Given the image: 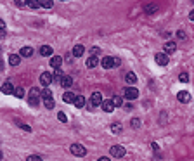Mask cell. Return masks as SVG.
I'll return each instance as SVG.
<instances>
[{"instance_id": "obj_1", "label": "cell", "mask_w": 194, "mask_h": 161, "mask_svg": "<svg viewBox=\"0 0 194 161\" xmlns=\"http://www.w3.org/2000/svg\"><path fill=\"white\" fill-rule=\"evenodd\" d=\"M102 68L104 70H109V68H116V66H120V59L118 57H111V56H106L104 59L101 61Z\"/></svg>"}, {"instance_id": "obj_2", "label": "cell", "mask_w": 194, "mask_h": 161, "mask_svg": "<svg viewBox=\"0 0 194 161\" xmlns=\"http://www.w3.org/2000/svg\"><path fill=\"white\" fill-rule=\"evenodd\" d=\"M71 154H75V156H82L83 158L87 154V149L82 146V144H73L71 146Z\"/></svg>"}, {"instance_id": "obj_3", "label": "cell", "mask_w": 194, "mask_h": 161, "mask_svg": "<svg viewBox=\"0 0 194 161\" xmlns=\"http://www.w3.org/2000/svg\"><path fill=\"white\" fill-rule=\"evenodd\" d=\"M111 156L113 158H123L125 156V147L123 146H113V147L109 149Z\"/></svg>"}, {"instance_id": "obj_4", "label": "cell", "mask_w": 194, "mask_h": 161, "mask_svg": "<svg viewBox=\"0 0 194 161\" xmlns=\"http://www.w3.org/2000/svg\"><path fill=\"white\" fill-rule=\"evenodd\" d=\"M137 97H139V90H137V88H133V87L125 88V99L133 100V99H137Z\"/></svg>"}, {"instance_id": "obj_5", "label": "cell", "mask_w": 194, "mask_h": 161, "mask_svg": "<svg viewBox=\"0 0 194 161\" xmlns=\"http://www.w3.org/2000/svg\"><path fill=\"white\" fill-rule=\"evenodd\" d=\"M52 82H54V78H52V74H50V73H42V76H40V83H42L44 87H48Z\"/></svg>"}, {"instance_id": "obj_6", "label": "cell", "mask_w": 194, "mask_h": 161, "mask_svg": "<svg viewBox=\"0 0 194 161\" xmlns=\"http://www.w3.org/2000/svg\"><path fill=\"white\" fill-rule=\"evenodd\" d=\"M40 97H42V90H38L36 87L30 88V94H28V99H30V100H38Z\"/></svg>"}, {"instance_id": "obj_7", "label": "cell", "mask_w": 194, "mask_h": 161, "mask_svg": "<svg viewBox=\"0 0 194 161\" xmlns=\"http://www.w3.org/2000/svg\"><path fill=\"white\" fill-rule=\"evenodd\" d=\"M101 108H102V111H104V113H113L115 104H113V100H102Z\"/></svg>"}, {"instance_id": "obj_8", "label": "cell", "mask_w": 194, "mask_h": 161, "mask_svg": "<svg viewBox=\"0 0 194 161\" xmlns=\"http://www.w3.org/2000/svg\"><path fill=\"white\" fill-rule=\"evenodd\" d=\"M62 100H64V102H68V104H75L76 95L73 94V92H64V94H62Z\"/></svg>"}, {"instance_id": "obj_9", "label": "cell", "mask_w": 194, "mask_h": 161, "mask_svg": "<svg viewBox=\"0 0 194 161\" xmlns=\"http://www.w3.org/2000/svg\"><path fill=\"white\" fill-rule=\"evenodd\" d=\"M90 102H92L94 106H101V104H102V95H101V92H94L92 97H90Z\"/></svg>"}, {"instance_id": "obj_10", "label": "cell", "mask_w": 194, "mask_h": 161, "mask_svg": "<svg viewBox=\"0 0 194 161\" xmlns=\"http://www.w3.org/2000/svg\"><path fill=\"white\" fill-rule=\"evenodd\" d=\"M163 49H165V54H167V56H168V54H173L177 50V44H175V42H167Z\"/></svg>"}, {"instance_id": "obj_11", "label": "cell", "mask_w": 194, "mask_h": 161, "mask_svg": "<svg viewBox=\"0 0 194 161\" xmlns=\"http://www.w3.org/2000/svg\"><path fill=\"white\" fill-rule=\"evenodd\" d=\"M62 64V57L61 56H54L52 59H50V66H52L54 70H59Z\"/></svg>"}, {"instance_id": "obj_12", "label": "cell", "mask_w": 194, "mask_h": 161, "mask_svg": "<svg viewBox=\"0 0 194 161\" xmlns=\"http://www.w3.org/2000/svg\"><path fill=\"white\" fill-rule=\"evenodd\" d=\"M0 90L4 92V94H14V90H16V88H14V85H12L11 82H5L4 85L0 87Z\"/></svg>"}, {"instance_id": "obj_13", "label": "cell", "mask_w": 194, "mask_h": 161, "mask_svg": "<svg viewBox=\"0 0 194 161\" xmlns=\"http://www.w3.org/2000/svg\"><path fill=\"white\" fill-rule=\"evenodd\" d=\"M156 62H158L159 66H167L168 64V56L167 54H156Z\"/></svg>"}, {"instance_id": "obj_14", "label": "cell", "mask_w": 194, "mask_h": 161, "mask_svg": "<svg viewBox=\"0 0 194 161\" xmlns=\"http://www.w3.org/2000/svg\"><path fill=\"white\" fill-rule=\"evenodd\" d=\"M177 99L180 100V102H189V100H191V95H189L185 90H180L179 94H177Z\"/></svg>"}, {"instance_id": "obj_15", "label": "cell", "mask_w": 194, "mask_h": 161, "mask_svg": "<svg viewBox=\"0 0 194 161\" xmlns=\"http://www.w3.org/2000/svg\"><path fill=\"white\" fill-rule=\"evenodd\" d=\"M83 52H85L83 45H75V47H73V56H75V57H82V56H83Z\"/></svg>"}, {"instance_id": "obj_16", "label": "cell", "mask_w": 194, "mask_h": 161, "mask_svg": "<svg viewBox=\"0 0 194 161\" xmlns=\"http://www.w3.org/2000/svg\"><path fill=\"white\" fill-rule=\"evenodd\" d=\"M9 62L12 66H18L19 62H21V56H19V54H11V56H9Z\"/></svg>"}, {"instance_id": "obj_17", "label": "cell", "mask_w": 194, "mask_h": 161, "mask_svg": "<svg viewBox=\"0 0 194 161\" xmlns=\"http://www.w3.org/2000/svg\"><path fill=\"white\" fill-rule=\"evenodd\" d=\"M99 62H101V61H99V59H97L95 56H90V57L87 59V68H95V66L99 64Z\"/></svg>"}, {"instance_id": "obj_18", "label": "cell", "mask_w": 194, "mask_h": 161, "mask_svg": "<svg viewBox=\"0 0 194 161\" xmlns=\"http://www.w3.org/2000/svg\"><path fill=\"white\" fill-rule=\"evenodd\" d=\"M61 85L64 88H70L71 85H73V78L71 76H62V80H61Z\"/></svg>"}, {"instance_id": "obj_19", "label": "cell", "mask_w": 194, "mask_h": 161, "mask_svg": "<svg viewBox=\"0 0 194 161\" xmlns=\"http://www.w3.org/2000/svg\"><path fill=\"white\" fill-rule=\"evenodd\" d=\"M40 54L42 56H52V47L50 45H42L40 47Z\"/></svg>"}, {"instance_id": "obj_20", "label": "cell", "mask_w": 194, "mask_h": 161, "mask_svg": "<svg viewBox=\"0 0 194 161\" xmlns=\"http://www.w3.org/2000/svg\"><path fill=\"white\" fill-rule=\"evenodd\" d=\"M19 56H23V57H31V56H33V49H31V47H23L21 52H19Z\"/></svg>"}, {"instance_id": "obj_21", "label": "cell", "mask_w": 194, "mask_h": 161, "mask_svg": "<svg viewBox=\"0 0 194 161\" xmlns=\"http://www.w3.org/2000/svg\"><path fill=\"white\" fill-rule=\"evenodd\" d=\"M85 104H87L85 97H83V95H76V100H75V106H76V108H83Z\"/></svg>"}, {"instance_id": "obj_22", "label": "cell", "mask_w": 194, "mask_h": 161, "mask_svg": "<svg viewBox=\"0 0 194 161\" xmlns=\"http://www.w3.org/2000/svg\"><path fill=\"white\" fill-rule=\"evenodd\" d=\"M125 80H127V82L130 83V85H133V83L137 82V76H135V73H132V71H130V73H127V76H125Z\"/></svg>"}, {"instance_id": "obj_23", "label": "cell", "mask_w": 194, "mask_h": 161, "mask_svg": "<svg viewBox=\"0 0 194 161\" xmlns=\"http://www.w3.org/2000/svg\"><path fill=\"white\" fill-rule=\"evenodd\" d=\"M42 99H44V100L52 99V90H48V88H44V90H42Z\"/></svg>"}, {"instance_id": "obj_24", "label": "cell", "mask_w": 194, "mask_h": 161, "mask_svg": "<svg viewBox=\"0 0 194 161\" xmlns=\"http://www.w3.org/2000/svg\"><path fill=\"white\" fill-rule=\"evenodd\" d=\"M54 5L52 0H40V7H45V9H50Z\"/></svg>"}, {"instance_id": "obj_25", "label": "cell", "mask_w": 194, "mask_h": 161, "mask_svg": "<svg viewBox=\"0 0 194 161\" xmlns=\"http://www.w3.org/2000/svg\"><path fill=\"white\" fill-rule=\"evenodd\" d=\"M14 95L18 97V99H23V97H24V88H23V87H18L16 90H14Z\"/></svg>"}, {"instance_id": "obj_26", "label": "cell", "mask_w": 194, "mask_h": 161, "mask_svg": "<svg viewBox=\"0 0 194 161\" xmlns=\"http://www.w3.org/2000/svg\"><path fill=\"white\" fill-rule=\"evenodd\" d=\"M28 7H31V9H38L40 0H28Z\"/></svg>"}, {"instance_id": "obj_27", "label": "cell", "mask_w": 194, "mask_h": 161, "mask_svg": "<svg viewBox=\"0 0 194 161\" xmlns=\"http://www.w3.org/2000/svg\"><path fill=\"white\" fill-rule=\"evenodd\" d=\"M62 76H64V74H62L61 68H59V70H54V74H52L54 80H62Z\"/></svg>"}, {"instance_id": "obj_28", "label": "cell", "mask_w": 194, "mask_h": 161, "mask_svg": "<svg viewBox=\"0 0 194 161\" xmlns=\"http://www.w3.org/2000/svg\"><path fill=\"white\" fill-rule=\"evenodd\" d=\"M111 132H113V133H120V132H121V125H120V123H113V125H111Z\"/></svg>"}, {"instance_id": "obj_29", "label": "cell", "mask_w": 194, "mask_h": 161, "mask_svg": "<svg viewBox=\"0 0 194 161\" xmlns=\"http://www.w3.org/2000/svg\"><path fill=\"white\" fill-rule=\"evenodd\" d=\"M113 104H115V108H118V106L123 104V99H121L120 95H115V97H113Z\"/></svg>"}, {"instance_id": "obj_30", "label": "cell", "mask_w": 194, "mask_h": 161, "mask_svg": "<svg viewBox=\"0 0 194 161\" xmlns=\"http://www.w3.org/2000/svg\"><path fill=\"white\" fill-rule=\"evenodd\" d=\"M44 104L47 109H54V104H56V102H54V99H47V100H44Z\"/></svg>"}, {"instance_id": "obj_31", "label": "cell", "mask_w": 194, "mask_h": 161, "mask_svg": "<svg viewBox=\"0 0 194 161\" xmlns=\"http://www.w3.org/2000/svg\"><path fill=\"white\" fill-rule=\"evenodd\" d=\"M26 161H42V158L36 156V154H31V156H28V158H26Z\"/></svg>"}, {"instance_id": "obj_32", "label": "cell", "mask_w": 194, "mask_h": 161, "mask_svg": "<svg viewBox=\"0 0 194 161\" xmlns=\"http://www.w3.org/2000/svg\"><path fill=\"white\" fill-rule=\"evenodd\" d=\"M57 118H59V121H62V123H64V121L68 120V118H66V114L62 113V111H59V113H57Z\"/></svg>"}, {"instance_id": "obj_33", "label": "cell", "mask_w": 194, "mask_h": 161, "mask_svg": "<svg viewBox=\"0 0 194 161\" xmlns=\"http://www.w3.org/2000/svg\"><path fill=\"white\" fill-rule=\"evenodd\" d=\"M132 126H133V128H139V126H141V120H139V118H133V120H132Z\"/></svg>"}, {"instance_id": "obj_34", "label": "cell", "mask_w": 194, "mask_h": 161, "mask_svg": "<svg viewBox=\"0 0 194 161\" xmlns=\"http://www.w3.org/2000/svg\"><path fill=\"white\" fill-rule=\"evenodd\" d=\"M179 80H180V82H184V83H187V82H189V76H187V73H182L180 76H179Z\"/></svg>"}, {"instance_id": "obj_35", "label": "cell", "mask_w": 194, "mask_h": 161, "mask_svg": "<svg viewBox=\"0 0 194 161\" xmlns=\"http://www.w3.org/2000/svg\"><path fill=\"white\" fill-rule=\"evenodd\" d=\"M16 5H18V7H26L28 2H24V0H16Z\"/></svg>"}, {"instance_id": "obj_36", "label": "cell", "mask_w": 194, "mask_h": 161, "mask_svg": "<svg viewBox=\"0 0 194 161\" xmlns=\"http://www.w3.org/2000/svg\"><path fill=\"white\" fill-rule=\"evenodd\" d=\"M177 36H179L180 40H184V38H185V33H184L182 30H179V31H177Z\"/></svg>"}, {"instance_id": "obj_37", "label": "cell", "mask_w": 194, "mask_h": 161, "mask_svg": "<svg viewBox=\"0 0 194 161\" xmlns=\"http://www.w3.org/2000/svg\"><path fill=\"white\" fill-rule=\"evenodd\" d=\"M154 11H156V5H147L146 12H154Z\"/></svg>"}, {"instance_id": "obj_38", "label": "cell", "mask_w": 194, "mask_h": 161, "mask_svg": "<svg viewBox=\"0 0 194 161\" xmlns=\"http://www.w3.org/2000/svg\"><path fill=\"white\" fill-rule=\"evenodd\" d=\"M21 128H23V130H24V132H31V128H30V126H28V125H21Z\"/></svg>"}, {"instance_id": "obj_39", "label": "cell", "mask_w": 194, "mask_h": 161, "mask_svg": "<svg viewBox=\"0 0 194 161\" xmlns=\"http://www.w3.org/2000/svg\"><path fill=\"white\" fill-rule=\"evenodd\" d=\"M4 30H5V23L0 19V31H4Z\"/></svg>"}, {"instance_id": "obj_40", "label": "cell", "mask_w": 194, "mask_h": 161, "mask_svg": "<svg viewBox=\"0 0 194 161\" xmlns=\"http://www.w3.org/2000/svg\"><path fill=\"white\" fill-rule=\"evenodd\" d=\"M189 19H191V21H194V11H191V14H189Z\"/></svg>"}, {"instance_id": "obj_41", "label": "cell", "mask_w": 194, "mask_h": 161, "mask_svg": "<svg viewBox=\"0 0 194 161\" xmlns=\"http://www.w3.org/2000/svg\"><path fill=\"white\" fill-rule=\"evenodd\" d=\"M99 161H111L109 158H106V156H102V158H99Z\"/></svg>"}, {"instance_id": "obj_42", "label": "cell", "mask_w": 194, "mask_h": 161, "mask_svg": "<svg viewBox=\"0 0 194 161\" xmlns=\"http://www.w3.org/2000/svg\"><path fill=\"white\" fill-rule=\"evenodd\" d=\"M4 36H5V30H4V31H0V38H4Z\"/></svg>"}, {"instance_id": "obj_43", "label": "cell", "mask_w": 194, "mask_h": 161, "mask_svg": "<svg viewBox=\"0 0 194 161\" xmlns=\"http://www.w3.org/2000/svg\"><path fill=\"white\" fill-rule=\"evenodd\" d=\"M4 70V62H2V59H0V71Z\"/></svg>"}, {"instance_id": "obj_44", "label": "cell", "mask_w": 194, "mask_h": 161, "mask_svg": "<svg viewBox=\"0 0 194 161\" xmlns=\"http://www.w3.org/2000/svg\"><path fill=\"white\" fill-rule=\"evenodd\" d=\"M0 159H2V152H0Z\"/></svg>"}, {"instance_id": "obj_45", "label": "cell", "mask_w": 194, "mask_h": 161, "mask_svg": "<svg viewBox=\"0 0 194 161\" xmlns=\"http://www.w3.org/2000/svg\"><path fill=\"white\" fill-rule=\"evenodd\" d=\"M0 54H2V49H0Z\"/></svg>"}]
</instances>
